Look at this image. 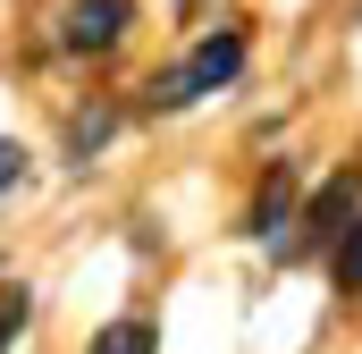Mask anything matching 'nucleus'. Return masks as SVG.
I'll list each match as a JSON object with an SVG mask.
<instances>
[{
    "instance_id": "obj_3",
    "label": "nucleus",
    "mask_w": 362,
    "mask_h": 354,
    "mask_svg": "<svg viewBox=\"0 0 362 354\" xmlns=\"http://www.w3.org/2000/svg\"><path fill=\"white\" fill-rule=\"evenodd\" d=\"M127 25H135V0H68V8H59V51L101 59V51H118Z\"/></svg>"
},
{
    "instance_id": "obj_9",
    "label": "nucleus",
    "mask_w": 362,
    "mask_h": 354,
    "mask_svg": "<svg viewBox=\"0 0 362 354\" xmlns=\"http://www.w3.org/2000/svg\"><path fill=\"white\" fill-rule=\"evenodd\" d=\"M17 177H25V152H17V144H0V194H8Z\"/></svg>"
},
{
    "instance_id": "obj_6",
    "label": "nucleus",
    "mask_w": 362,
    "mask_h": 354,
    "mask_svg": "<svg viewBox=\"0 0 362 354\" xmlns=\"http://www.w3.org/2000/svg\"><path fill=\"white\" fill-rule=\"evenodd\" d=\"M337 287H346V295H362V211L346 219V236H337Z\"/></svg>"
},
{
    "instance_id": "obj_4",
    "label": "nucleus",
    "mask_w": 362,
    "mask_h": 354,
    "mask_svg": "<svg viewBox=\"0 0 362 354\" xmlns=\"http://www.w3.org/2000/svg\"><path fill=\"white\" fill-rule=\"evenodd\" d=\"M278 219H295V169H270L253 194V236H278Z\"/></svg>"
},
{
    "instance_id": "obj_7",
    "label": "nucleus",
    "mask_w": 362,
    "mask_h": 354,
    "mask_svg": "<svg viewBox=\"0 0 362 354\" xmlns=\"http://www.w3.org/2000/svg\"><path fill=\"white\" fill-rule=\"evenodd\" d=\"M110 127H118V118H110V110H85V118H76V127H68V152H76V161H93V152H101V144H110Z\"/></svg>"
},
{
    "instance_id": "obj_8",
    "label": "nucleus",
    "mask_w": 362,
    "mask_h": 354,
    "mask_svg": "<svg viewBox=\"0 0 362 354\" xmlns=\"http://www.w3.org/2000/svg\"><path fill=\"white\" fill-rule=\"evenodd\" d=\"M25 312H34V295H25V287H0V346L25 329Z\"/></svg>"
},
{
    "instance_id": "obj_1",
    "label": "nucleus",
    "mask_w": 362,
    "mask_h": 354,
    "mask_svg": "<svg viewBox=\"0 0 362 354\" xmlns=\"http://www.w3.org/2000/svg\"><path fill=\"white\" fill-rule=\"evenodd\" d=\"M236 68H245V34H211V42H194V59L160 68V76L144 85V101H152V110H194L202 93L236 85Z\"/></svg>"
},
{
    "instance_id": "obj_5",
    "label": "nucleus",
    "mask_w": 362,
    "mask_h": 354,
    "mask_svg": "<svg viewBox=\"0 0 362 354\" xmlns=\"http://www.w3.org/2000/svg\"><path fill=\"white\" fill-rule=\"evenodd\" d=\"M93 354H160V338H152V321H110L93 338Z\"/></svg>"
},
{
    "instance_id": "obj_2",
    "label": "nucleus",
    "mask_w": 362,
    "mask_h": 354,
    "mask_svg": "<svg viewBox=\"0 0 362 354\" xmlns=\"http://www.w3.org/2000/svg\"><path fill=\"white\" fill-rule=\"evenodd\" d=\"M354 211H362V177L346 169V177H329V185L312 194V211L295 219V236H278V253H286V262H303V253H320V245H337Z\"/></svg>"
}]
</instances>
